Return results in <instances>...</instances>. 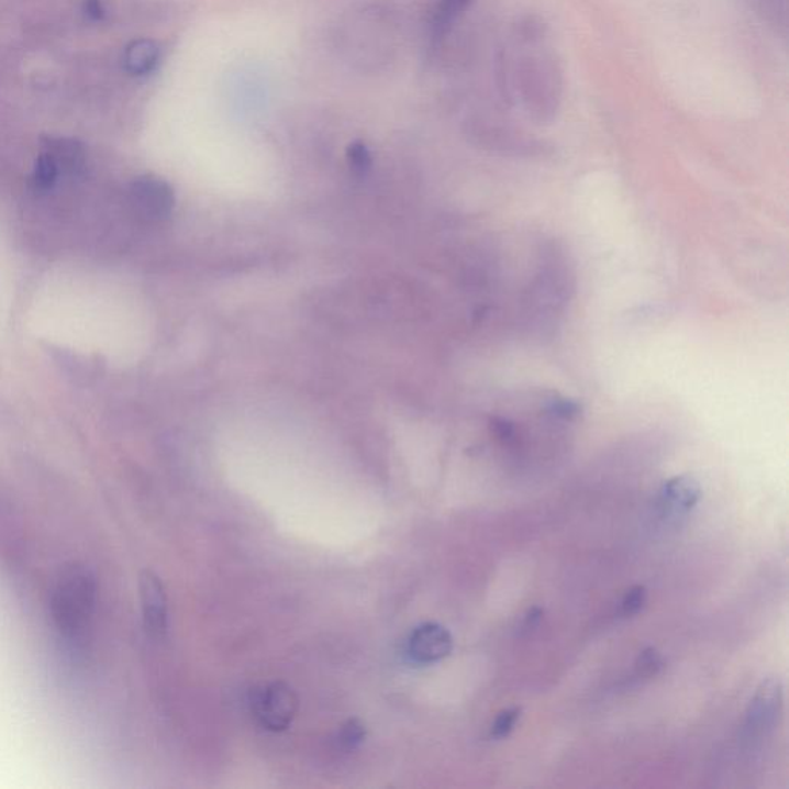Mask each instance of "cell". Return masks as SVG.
Wrapping results in <instances>:
<instances>
[{"label":"cell","instance_id":"7a4b0ae2","mask_svg":"<svg viewBox=\"0 0 789 789\" xmlns=\"http://www.w3.org/2000/svg\"><path fill=\"white\" fill-rule=\"evenodd\" d=\"M95 574L86 565L70 563L56 576L49 593V615L60 637L79 645L87 637L96 607Z\"/></svg>","mask_w":789,"mask_h":789},{"label":"cell","instance_id":"ac0fdd59","mask_svg":"<svg viewBox=\"0 0 789 789\" xmlns=\"http://www.w3.org/2000/svg\"><path fill=\"white\" fill-rule=\"evenodd\" d=\"M84 11H86L87 16L93 19V21H101L103 18L101 0H86V2H84Z\"/></svg>","mask_w":789,"mask_h":789},{"label":"cell","instance_id":"4fadbf2b","mask_svg":"<svg viewBox=\"0 0 789 789\" xmlns=\"http://www.w3.org/2000/svg\"><path fill=\"white\" fill-rule=\"evenodd\" d=\"M665 668L664 658L654 647H646L640 653L637 664H635V676L637 679H653L658 676Z\"/></svg>","mask_w":789,"mask_h":789},{"label":"cell","instance_id":"5bb4252c","mask_svg":"<svg viewBox=\"0 0 789 789\" xmlns=\"http://www.w3.org/2000/svg\"><path fill=\"white\" fill-rule=\"evenodd\" d=\"M521 718V708H509V710L501 711L493 720L492 727H490V735L497 741L509 737L512 731L515 730L516 723Z\"/></svg>","mask_w":789,"mask_h":789},{"label":"cell","instance_id":"277c9868","mask_svg":"<svg viewBox=\"0 0 789 789\" xmlns=\"http://www.w3.org/2000/svg\"><path fill=\"white\" fill-rule=\"evenodd\" d=\"M784 707V685L779 677H766L758 685L746 711V731L754 737L774 730Z\"/></svg>","mask_w":789,"mask_h":789},{"label":"cell","instance_id":"5b68a950","mask_svg":"<svg viewBox=\"0 0 789 789\" xmlns=\"http://www.w3.org/2000/svg\"><path fill=\"white\" fill-rule=\"evenodd\" d=\"M130 199L136 213L145 221L158 222L166 220L175 205L174 191L163 179L144 176L133 182Z\"/></svg>","mask_w":789,"mask_h":789},{"label":"cell","instance_id":"9a60e30c","mask_svg":"<svg viewBox=\"0 0 789 789\" xmlns=\"http://www.w3.org/2000/svg\"><path fill=\"white\" fill-rule=\"evenodd\" d=\"M646 601L647 591L645 586H632V588L627 589L626 593L623 596L622 607H620V609H622V614L624 616L637 615L638 612H642L643 608L646 607Z\"/></svg>","mask_w":789,"mask_h":789},{"label":"cell","instance_id":"2e32d148","mask_svg":"<svg viewBox=\"0 0 789 789\" xmlns=\"http://www.w3.org/2000/svg\"><path fill=\"white\" fill-rule=\"evenodd\" d=\"M347 159L351 167L354 168L356 174H366L371 167V155L369 148L364 143H356L348 145Z\"/></svg>","mask_w":789,"mask_h":789},{"label":"cell","instance_id":"e0dca14e","mask_svg":"<svg viewBox=\"0 0 789 789\" xmlns=\"http://www.w3.org/2000/svg\"><path fill=\"white\" fill-rule=\"evenodd\" d=\"M366 737V730L358 719H351L341 727L340 743L347 749H354Z\"/></svg>","mask_w":789,"mask_h":789},{"label":"cell","instance_id":"9c48e42d","mask_svg":"<svg viewBox=\"0 0 789 789\" xmlns=\"http://www.w3.org/2000/svg\"><path fill=\"white\" fill-rule=\"evenodd\" d=\"M160 49L158 44L148 40L132 42L125 49L124 65L133 76H147L159 64Z\"/></svg>","mask_w":789,"mask_h":789},{"label":"cell","instance_id":"3957f363","mask_svg":"<svg viewBox=\"0 0 789 789\" xmlns=\"http://www.w3.org/2000/svg\"><path fill=\"white\" fill-rule=\"evenodd\" d=\"M253 715L266 730L285 731L298 712V697L285 681H271L252 692Z\"/></svg>","mask_w":789,"mask_h":789},{"label":"cell","instance_id":"ba28073f","mask_svg":"<svg viewBox=\"0 0 789 789\" xmlns=\"http://www.w3.org/2000/svg\"><path fill=\"white\" fill-rule=\"evenodd\" d=\"M702 500V486L692 475L669 478L658 490V508L671 519L687 515Z\"/></svg>","mask_w":789,"mask_h":789},{"label":"cell","instance_id":"6da1fadb","mask_svg":"<svg viewBox=\"0 0 789 789\" xmlns=\"http://www.w3.org/2000/svg\"><path fill=\"white\" fill-rule=\"evenodd\" d=\"M512 40L515 53H504L500 60L505 98L534 121H554L563 101V71L547 42L546 25L535 18L523 19Z\"/></svg>","mask_w":789,"mask_h":789},{"label":"cell","instance_id":"7c38bea8","mask_svg":"<svg viewBox=\"0 0 789 789\" xmlns=\"http://www.w3.org/2000/svg\"><path fill=\"white\" fill-rule=\"evenodd\" d=\"M60 174H63V171H60L59 166H57L56 159L53 158L48 152L42 153L40 159L36 160V167H34L33 171L32 181L34 189L40 191L52 189Z\"/></svg>","mask_w":789,"mask_h":789},{"label":"cell","instance_id":"52a82bcc","mask_svg":"<svg viewBox=\"0 0 789 789\" xmlns=\"http://www.w3.org/2000/svg\"><path fill=\"white\" fill-rule=\"evenodd\" d=\"M141 607L148 635L160 638L168 626V603L163 581L152 570H144L140 577Z\"/></svg>","mask_w":789,"mask_h":789},{"label":"cell","instance_id":"8fae6325","mask_svg":"<svg viewBox=\"0 0 789 789\" xmlns=\"http://www.w3.org/2000/svg\"><path fill=\"white\" fill-rule=\"evenodd\" d=\"M47 152L56 159L60 171L76 174V171H79L84 166V151L76 141H49Z\"/></svg>","mask_w":789,"mask_h":789},{"label":"cell","instance_id":"8992f818","mask_svg":"<svg viewBox=\"0 0 789 789\" xmlns=\"http://www.w3.org/2000/svg\"><path fill=\"white\" fill-rule=\"evenodd\" d=\"M454 649V638L442 624L427 622L420 624L408 638V655L419 665H434L449 657Z\"/></svg>","mask_w":789,"mask_h":789},{"label":"cell","instance_id":"30bf717a","mask_svg":"<svg viewBox=\"0 0 789 789\" xmlns=\"http://www.w3.org/2000/svg\"><path fill=\"white\" fill-rule=\"evenodd\" d=\"M474 0H440L432 19V37L434 41H442L452 26L458 21L466 10L473 5Z\"/></svg>","mask_w":789,"mask_h":789}]
</instances>
